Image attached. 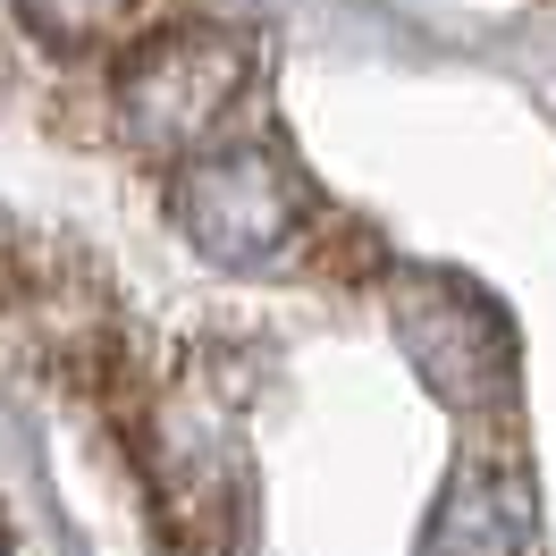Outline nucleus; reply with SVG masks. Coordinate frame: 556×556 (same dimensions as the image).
<instances>
[{"label": "nucleus", "instance_id": "nucleus-1", "mask_svg": "<svg viewBox=\"0 0 556 556\" xmlns=\"http://www.w3.org/2000/svg\"><path fill=\"white\" fill-rule=\"evenodd\" d=\"M0 329L143 556H556L522 313L320 152L270 26L0 17Z\"/></svg>", "mask_w": 556, "mask_h": 556}, {"label": "nucleus", "instance_id": "nucleus-2", "mask_svg": "<svg viewBox=\"0 0 556 556\" xmlns=\"http://www.w3.org/2000/svg\"><path fill=\"white\" fill-rule=\"evenodd\" d=\"M0 556H17V531H9V506H0Z\"/></svg>", "mask_w": 556, "mask_h": 556}]
</instances>
